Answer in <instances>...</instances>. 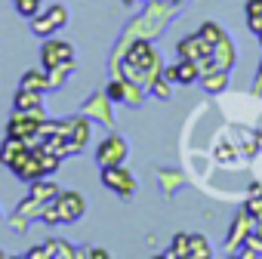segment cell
Listing matches in <instances>:
<instances>
[{"instance_id":"6da1fadb","label":"cell","mask_w":262,"mask_h":259,"mask_svg":"<svg viewBox=\"0 0 262 259\" xmlns=\"http://www.w3.org/2000/svg\"><path fill=\"white\" fill-rule=\"evenodd\" d=\"M173 7L176 4H170V0H145V10L126 25V31L120 34V44H117V50H114V56H111V65L117 62V56H120V50L129 44V40H155L164 28H167V22L173 19Z\"/></svg>"},{"instance_id":"7a4b0ae2","label":"cell","mask_w":262,"mask_h":259,"mask_svg":"<svg viewBox=\"0 0 262 259\" xmlns=\"http://www.w3.org/2000/svg\"><path fill=\"white\" fill-rule=\"evenodd\" d=\"M86 213V201L80 191H59L40 213L43 225H71Z\"/></svg>"},{"instance_id":"3957f363","label":"cell","mask_w":262,"mask_h":259,"mask_svg":"<svg viewBox=\"0 0 262 259\" xmlns=\"http://www.w3.org/2000/svg\"><path fill=\"white\" fill-rule=\"evenodd\" d=\"M126 158H129V142H126V136H120V133H108V136L96 145V164H99V170L126 164Z\"/></svg>"},{"instance_id":"277c9868","label":"cell","mask_w":262,"mask_h":259,"mask_svg":"<svg viewBox=\"0 0 262 259\" xmlns=\"http://www.w3.org/2000/svg\"><path fill=\"white\" fill-rule=\"evenodd\" d=\"M43 117H47L43 108H34V111H16V108H13V114H10V120H7V136L28 139V142H31V139L37 136Z\"/></svg>"},{"instance_id":"5b68a950","label":"cell","mask_w":262,"mask_h":259,"mask_svg":"<svg viewBox=\"0 0 262 259\" xmlns=\"http://www.w3.org/2000/svg\"><path fill=\"white\" fill-rule=\"evenodd\" d=\"M68 19H71L68 7H65V4H53V7L40 10V13L31 19V31H34L37 37H53L59 28L68 25Z\"/></svg>"},{"instance_id":"8992f818","label":"cell","mask_w":262,"mask_h":259,"mask_svg":"<svg viewBox=\"0 0 262 259\" xmlns=\"http://www.w3.org/2000/svg\"><path fill=\"white\" fill-rule=\"evenodd\" d=\"M102 185H105L111 195H117V198H133L136 188H139L136 176L129 173L123 164H117V167H105V170H102Z\"/></svg>"},{"instance_id":"52a82bcc","label":"cell","mask_w":262,"mask_h":259,"mask_svg":"<svg viewBox=\"0 0 262 259\" xmlns=\"http://www.w3.org/2000/svg\"><path fill=\"white\" fill-rule=\"evenodd\" d=\"M80 111H83V114H86L93 123L114 126V102L108 99V93H105V90H99V93H90V96L83 99Z\"/></svg>"},{"instance_id":"ba28073f","label":"cell","mask_w":262,"mask_h":259,"mask_svg":"<svg viewBox=\"0 0 262 259\" xmlns=\"http://www.w3.org/2000/svg\"><path fill=\"white\" fill-rule=\"evenodd\" d=\"M10 170L16 173V179H22V182H34V179H43L47 173H43V164H40V148L37 145H31V148H25L13 164H10Z\"/></svg>"},{"instance_id":"9c48e42d","label":"cell","mask_w":262,"mask_h":259,"mask_svg":"<svg viewBox=\"0 0 262 259\" xmlns=\"http://www.w3.org/2000/svg\"><path fill=\"white\" fill-rule=\"evenodd\" d=\"M253 228H256V219L241 207V210H237V216H234V219H231V225H228V234H225V247H228V253H231V256L237 253V247H244V244L250 241Z\"/></svg>"},{"instance_id":"30bf717a","label":"cell","mask_w":262,"mask_h":259,"mask_svg":"<svg viewBox=\"0 0 262 259\" xmlns=\"http://www.w3.org/2000/svg\"><path fill=\"white\" fill-rule=\"evenodd\" d=\"M74 59V47L62 37H43V47H40V65L43 68H53V65H62V62H71Z\"/></svg>"},{"instance_id":"8fae6325","label":"cell","mask_w":262,"mask_h":259,"mask_svg":"<svg viewBox=\"0 0 262 259\" xmlns=\"http://www.w3.org/2000/svg\"><path fill=\"white\" fill-rule=\"evenodd\" d=\"M90 130H93V120L77 111L71 114V133H68V145H71V155H80L86 145H90Z\"/></svg>"},{"instance_id":"7c38bea8","label":"cell","mask_w":262,"mask_h":259,"mask_svg":"<svg viewBox=\"0 0 262 259\" xmlns=\"http://www.w3.org/2000/svg\"><path fill=\"white\" fill-rule=\"evenodd\" d=\"M164 77L173 80V83H179V87H188V83H198V80H201V68H198V62H191V59H179L176 65L164 68Z\"/></svg>"},{"instance_id":"4fadbf2b","label":"cell","mask_w":262,"mask_h":259,"mask_svg":"<svg viewBox=\"0 0 262 259\" xmlns=\"http://www.w3.org/2000/svg\"><path fill=\"white\" fill-rule=\"evenodd\" d=\"M176 53H179V59H191V62H198V59H207V56L213 53V47L194 31V34H188V37H182V40L176 44Z\"/></svg>"},{"instance_id":"5bb4252c","label":"cell","mask_w":262,"mask_h":259,"mask_svg":"<svg viewBox=\"0 0 262 259\" xmlns=\"http://www.w3.org/2000/svg\"><path fill=\"white\" fill-rule=\"evenodd\" d=\"M213 65H216V68H222V71H231V68L237 65V47L231 44V37H228V34L213 47Z\"/></svg>"},{"instance_id":"9a60e30c","label":"cell","mask_w":262,"mask_h":259,"mask_svg":"<svg viewBox=\"0 0 262 259\" xmlns=\"http://www.w3.org/2000/svg\"><path fill=\"white\" fill-rule=\"evenodd\" d=\"M198 83L204 87V93H210V96H222V93L228 90V71H222V68H210L207 74H201Z\"/></svg>"},{"instance_id":"2e32d148","label":"cell","mask_w":262,"mask_h":259,"mask_svg":"<svg viewBox=\"0 0 262 259\" xmlns=\"http://www.w3.org/2000/svg\"><path fill=\"white\" fill-rule=\"evenodd\" d=\"M43 250H47V259H77V256H80V247H77V244H68V241H62V238L43 241Z\"/></svg>"},{"instance_id":"e0dca14e","label":"cell","mask_w":262,"mask_h":259,"mask_svg":"<svg viewBox=\"0 0 262 259\" xmlns=\"http://www.w3.org/2000/svg\"><path fill=\"white\" fill-rule=\"evenodd\" d=\"M185 185V176L179 173V170H173V167H167V170H158V188L164 191V198H173L179 188Z\"/></svg>"},{"instance_id":"ac0fdd59","label":"cell","mask_w":262,"mask_h":259,"mask_svg":"<svg viewBox=\"0 0 262 259\" xmlns=\"http://www.w3.org/2000/svg\"><path fill=\"white\" fill-rule=\"evenodd\" d=\"M59 191H62V188H59V182H53L50 176H43V179H34V182H31V188H28V195H31L34 201H40L43 207H47V204H50V201H53Z\"/></svg>"},{"instance_id":"d6986e66","label":"cell","mask_w":262,"mask_h":259,"mask_svg":"<svg viewBox=\"0 0 262 259\" xmlns=\"http://www.w3.org/2000/svg\"><path fill=\"white\" fill-rule=\"evenodd\" d=\"M22 90H37V93H50V77H47V68H28L19 80Z\"/></svg>"},{"instance_id":"ffe728a7","label":"cell","mask_w":262,"mask_h":259,"mask_svg":"<svg viewBox=\"0 0 262 259\" xmlns=\"http://www.w3.org/2000/svg\"><path fill=\"white\" fill-rule=\"evenodd\" d=\"M13 108L16 111H34V108H43V93H37V90H16V96H13Z\"/></svg>"},{"instance_id":"44dd1931","label":"cell","mask_w":262,"mask_h":259,"mask_svg":"<svg viewBox=\"0 0 262 259\" xmlns=\"http://www.w3.org/2000/svg\"><path fill=\"white\" fill-rule=\"evenodd\" d=\"M25 148H31V142L28 139H16V136H7L4 139V145H0V164H4V167H10Z\"/></svg>"},{"instance_id":"7402d4cb","label":"cell","mask_w":262,"mask_h":259,"mask_svg":"<svg viewBox=\"0 0 262 259\" xmlns=\"http://www.w3.org/2000/svg\"><path fill=\"white\" fill-rule=\"evenodd\" d=\"M74 74V59L71 62H62V65H53V68H47V77H50V93L53 90H62L65 83H68V77Z\"/></svg>"},{"instance_id":"603a6c76","label":"cell","mask_w":262,"mask_h":259,"mask_svg":"<svg viewBox=\"0 0 262 259\" xmlns=\"http://www.w3.org/2000/svg\"><path fill=\"white\" fill-rule=\"evenodd\" d=\"M188 259H213V247L204 234H188Z\"/></svg>"},{"instance_id":"cb8c5ba5","label":"cell","mask_w":262,"mask_h":259,"mask_svg":"<svg viewBox=\"0 0 262 259\" xmlns=\"http://www.w3.org/2000/svg\"><path fill=\"white\" fill-rule=\"evenodd\" d=\"M164 256H167V259H188V231L173 234V241H170V247L164 250Z\"/></svg>"},{"instance_id":"d4e9b609","label":"cell","mask_w":262,"mask_h":259,"mask_svg":"<svg viewBox=\"0 0 262 259\" xmlns=\"http://www.w3.org/2000/svg\"><path fill=\"white\" fill-rule=\"evenodd\" d=\"M16 213H19V216H25L28 222H34V219H40V213H43V204H40V201H34L31 195H25V198L16 204Z\"/></svg>"},{"instance_id":"484cf974","label":"cell","mask_w":262,"mask_h":259,"mask_svg":"<svg viewBox=\"0 0 262 259\" xmlns=\"http://www.w3.org/2000/svg\"><path fill=\"white\" fill-rule=\"evenodd\" d=\"M198 34H201V37H204V40H207L210 47H216V44H219V40L225 37V28H222L219 22H213V19H210V22H204V25L198 28Z\"/></svg>"},{"instance_id":"4316f807","label":"cell","mask_w":262,"mask_h":259,"mask_svg":"<svg viewBox=\"0 0 262 259\" xmlns=\"http://www.w3.org/2000/svg\"><path fill=\"white\" fill-rule=\"evenodd\" d=\"M148 93H151L155 99H161V102H164V99H170V96H173V80H167V77H164V71H161V74L155 77V83L148 87Z\"/></svg>"},{"instance_id":"83f0119b","label":"cell","mask_w":262,"mask_h":259,"mask_svg":"<svg viewBox=\"0 0 262 259\" xmlns=\"http://www.w3.org/2000/svg\"><path fill=\"white\" fill-rule=\"evenodd\" d=\"M213 158H216L219 164L231 167V164H237V161H241V152H237L234 145H219V148H213Z\"/></svg>"},{"instance_id":"f1b7e54d","label":"cell","mask_w":262,"mask_h":259,"mask_svg":"<svg viewBox=\"0 0 262 259\" xmlns=\"http://www.w3.org/2000/svg\"><path fill=\"white\" fill-rule=\"evenodd\" d=\"M40 4H43V0H13L16 13H19V16H25V19H34V16L40 13Z\"/></svg>"},{"instance_id":"f546056e","label":"cell","mask_w":262,"mask_h":259,"mask_svg":"<svg viewBox=\"0 0 262 259\" xmlns=\"http://www.w3.org/2000/svg\"><path fill=\"white\" fill-rule=\"evenodd\" d=\"M244 210H247L256 222H262V195H250V198L244 201Z\"/></svg>"},{"instance_id":"4dcf8cb0","label":"cell","mask_w":262,"mask_h":259,"mask_svg":"<svg viewBox=\"0 0 262 259\" xmlns=\"http://www.w3.org/2000/svg\"><path fill=\"white\" fill-rule=\"evenodd\" d=\"M10 225H13V231H16V234H25V231H28V219H25V216H19V213H13Z\"/></svg>"},{"instance_id":"1f68e13d","label":"cell","mask_w":262,"mask_h":259,"mask_svg":"<svg viewBox=\"0 0 262 259\" xmlns=\"http://www.w3.org/2000/svg\"><path fill=\"white\" fill-rule=\"evenodd\" d=\"M250 244L262 253V222H256V228H253V234H250Z\"/></svg>"},{"instance_id":"d6a6232c","label":"cell","mask_w":262,"mask_h":259,"mask_svg":"<svg viewBox=\"0 0 262 259\" xmlns=\"http://www.w3.org/2000/svg\"><path fill=\"white\" fill-rule=\"evenodd\" d=\"M250 90H253V96H259V93H262V59H259V68H256V80H253V87H250Z\"/></svg>"},{"instance_id":"836d02e7","label":"cell","mask_w":262,"mask_h":259,"mask_svg":"<svg viewBox=\"0 0 262 259\" xmlns=\"http://www.w3.org/2000/svg\"><path fill=\"white\" fill-rule=\"evenodd\" d=\"M86 256H90V259H108L111 253H108V250H99V247H86Z\"/></svg>"},{"instance_id":"e575fe53","label":"cell","mask_w":262,"mask_h":259,"mask_svg":"<svg viewBox=\"0 0 262 259\" xmlns=\"http://www.w3.org/2000/svg\"><path fill=\"white\" fill-rule=\"evenodd\" d=\"M136 4H145V0H123V7H136Z\"/></svg>"},{"instance_id":"d590c367","label":"cell","mask_w":262,"mask_h":259,"mask_svg":"<svg viewBox=\"0 0 262 259\" xmlns=\"http://www.w3.org/2000/svg\"><path fill=\"white\" fill-rule=\"evenodd\" d=\"M170 4H176V7H179V4H182V0H170Z\"/></svg>"},{"instance_id":"8d00e7d4","label":"cell","mask_w":262,"mask_h":259,"mask_svg":"<svg viewBox=\"0 0 262 259\" xmlns=\"http://www.w3.org/2000/svg\"><path fill=\"white\" fill-rule=\"evenodd\" d=\"M256 37H259V44H262V31H259V34H256Z\"/></svg>"},{"instance_id":"74e56055","label":"cell","mask_w":262,"mask_h":259,"mask_svg":"<svg viewBox=\"0 0 262 259\" xmlns=\"http://www.w3.org/2000/svg\"><path fill=\"white\" fill-rule=\"evenodd\" d=\"M259 148H262V133H259Z\"/></svg>"},{"instance_id":"f35d334b","label":"cell","mask_w":262,"mask_h":259,"mask_svg":"<svg viewBox=\"0 0 262 259\" xmlns=\"http://www.w3.org/2000/svg\"><path fill=\"white\" fill-rule=\"evenodd\" d=\"M0 219H4V207H0Z\"/></svg>"},{"instance_id":"ab89813d","label":"cell","mask_w":262,"mask_h":259,"mask_svg":"<svg viewBox=\"0 0 262 259\" xmlns=\"http://www.w3.org/2000/svg\"><path fill=\"white\" fill-rule=\"evenodd\" d=\"M4 256H7V253H4V250H0V259H4Z\"/></svg>"}]
</instances>
